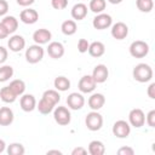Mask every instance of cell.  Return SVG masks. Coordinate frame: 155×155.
<instances>
[{
	"label": "cell",
	"instance_id": "6da1fadb",
	"mask_svg": "<svg viewBox=\"0 0 155 155\" xmlns=\"http://www.w3.org/2000/svg\"><path fill=\"white\" fill-rule=\"evenodd\" d=\"M132 75H133V79L136 81L144 84V82H148L153 79V69L147 63H139L133 68Z\"/></svg>",
	"mask_w": 155,
	"mask_h": 155
},
{
	"label": "cell",
	"instance_id": "7a4b0ae2",
	"mask_svg": "<svg viewBox=\"0 0 155 155\" xmlns=\"http://www.w3.org/2000/svg\"><path fill=\"white\" fill-rule=\"evenodd\" d=\"M44 53L45 51L41 47V45H38V44L30 45L25 50V61L30 64H36L44 58Z\"/></svg>",
	"mask_w": 155,
	"mask_h": 155
},
{
	"label": "cell",
	"instance_id": "3957f363",
	"mask_svg": "<svg viewBox=\"0 0 155 155\" xmlns=\"http://www.w3.org/2000/svg\"><path fill=\"white\" fill-rule=\"evenodd\" d=\"M85 125L92 132L99 131L102 128V126H103V116L98 113V110H92L91 113H88L86 115Z\"/></svg>",
	"mask_w": 155,
	"mask_h": 155
},
{
	"label": "cell",
	"instance_id": "277c9868",
	"mask_svg": "<svg viewBox=\"0 0 155 155\" xmlns=\"http://www.w3.org/2000/svg\"><path fill=\"white\" fill-rule=\"evenodd\" d=\"M149 53V45L143 40H136L130 45V54L134 58H143Z\"/></svg>",
	"mask_w": 155,
	"mask_h": 155
},
{
	"label": "cell",
	"instance_id": "5b68a950",
	"mask_svg": "<svg viewBox=\"0 0 155 155\" xmlns=\"http://www.w3.org/2000/svg\"><path fill=\"white\" fill-rule=\"evenodd\" d=\"M53 119L54 121L61 125V126H67L70 124V120H71V115H70V111L67 107H57L53 109Z\"/></svg>",
	"mask_w": 155,
	"mask_h": 155
},
{
	"label": "cell",
	"instance_id": "8992f818",
	"mask_svg": "<svg viewBox=\"0 0 155 155\" xmlns=\"http://www.w3.org/2000/svg\"><path fill=\"white\" fill-rule=\"evenodd\" d=\"M128 124L136 128H140L145 124V114L142 109L134 108L128 113Z\"/></svg>",
	"mask_w": 155,
	"mask_h": 155
},
{
	"label": "cell",
	"instance_id": "52a82bcc",
	"mask_svg": "<svg viewBox=\"0 0 155 155\" xmlns=\"http://www.w3.org/2000/svg\"><path fill=\"white\" fill-rule=\"evenodd\" d=\"M131 133V125L125 120H117L113 125V134L117 138H127Z\"/></svg>",
	"mask_w": 155,
	"mask_h": 155
},
{
	"label": "cell",
	"instance_id": "ba28073f",
	"mask_svg": "<svg viewBox=\"0 0 155 155\" xmlns=\"http://www.w3.org/2000/svg\"><path fill=\"white\" fill-rule=\"evenodd\" d=\"M113 24V18L108 13H97V16L93 18L92 21V25L94 29L97 30H103V29H107L109 27H111Z\"/></svg>",
	"mask_w": 155,
	"mask_h": 155
},
{
	"label": "cell",
	"instance_id": "9c48e42d",
	"mask_svg": "<svg viewBox=\"0 0 155 155\" xmlns=\"http://www.w3.org/2000/svg\"><path fill=\"white\" fill-rule=\"evenodd\" d=\"M96 86H97V82L94 81L92 75H84L79 80V84H78L79 91L81 93H91V92L94 91Z\"/></svg>",
	"mask_w": 155,
	"mask_h": 155
},
{
	"label": "cell",
	"instance_id": "30bf717a",
	"mask_svg": "<svg viewBox=\"0 0 155 155\" xmlns=\"http://www.w3.org/2000/svg\"><path fill=\"white\" fill-rule=\"evenodd\" d=\"M110 34L114 39L116 40H124L127 38L128 35V27L126 23L124 22H116L115 24L111 25V29H110Z\"/></svg>",
	"mask_w": 155,
	"mask_h": 155
},
{
	"label": "cell",
	"instance_id": "8fae6325",
	"mask_svg": "<svg viewBox=\"0 0 155 155\" xmlns=\"http://www.w3.org/2000/svg\"><path fill=\"white\" fill-rule=\"evenodd\" d=\"M67 104L73 110H80L85 104V98H84V96L81 93L71 92L67 97Z\"/></svg>",
	"mask_w": 155,
	"mask_h": 155
},
{
	"label": "cell",
	"instance_id": "7c38bea8",
	"mask_svg": "<svg viewBox=\"0 0 155 155\" xmlns=\"http://www.w3.org/2000/svg\"><path fill=\"white\" fill-rule=\"evenodd\" d=\"M109 76V70L107 68V65L104 64H97L94 68H93V71H92V78L94 79V81L97 84H103L107 81Z\"/></svg>",
	"mask_w": 155,
	"mask_h": 155
},
{
	"label": "cell",
	"instance_id": "4fadbf2b",
	"mask_svg": "<svg viewBox=\"0 0 155 155\" xmlns=\"http://www.w3.org/2000/svg\"><path fill=\"white\" fill-rule=\"evenodd\" d=\"M19 105H21V109L25 113H29V111H33L35 108H36V99L33 94H22L21 96V99H19Z\"/></svg>",
	"mask_w": 155,
	"mask_h": 155
},
{
	"label": "cell",
	"instance_id": "5bb4252c",
	"mask_svg": "<svg viewBox=\"0 0 155 155\" xmlns=\"http://www.w3.org/2000/svg\"><path fill=\"white\" fill-rule=\"evenodd\" d=\"M7 46H8L10 51H12V52H19V51H22L25 47V40H24V38L22 35L16 34V35H12L8 39Z\"/></svg>",
	"mask_w": 155,
	"mask_h": 155
},
{
	"label": "cell",
	"instance_id": "9a60e30c",
	"mask_svg": "<svg viewBox=\"0 0 155 155\" xmlns=\"http://www.w3.org/2000/svg\"><path fill=\"white\" fill-rule=\"evenodd\" d=\"M47 53L53 59L62 58L63 54H64V46H63V44L59 42V41H52V42H50L48 46H47Z\"/></svg>",
	"mask_w": 155,
	"mask_h": 155
},
{
	"label": "cell",
	"instance_id": "2e32d148",
	"mask_svg": "<svg viewBox=\"0 0 155 155\" xmlns=\"http://www.w3.org/2000/svg\"><path fill=\"white\" fill-rule=\"evenodd\" d=\"M19 19L24 24H34L39 19V13L34 8H25L19 13Z\"/></svg>",
	"mask_w": 155,
	"mask_h": 155
},
{
	"label": "cell",
	"instance_id": "e0dca14e",
	"mask_svg": "<svg viewBox=\"0 0 155 155\" xmlns=\"http://www.w3.org/2000/svg\"><path fill=\"white\" fill-rule=\"evenodd\" d=\"M52 38V34L48 29H45V28H41V29H38L33 33V40L35 41V44L38 45H45L47 44Z\"/></svg>",
	"mask_w": 155,
	"mask_h": 155
},
{
	"label": "cell",
	"instance_id": "ac0fdd59",
	"mask_svg": "<svg viewBox=\"0 0 155 155\" xmlns=\"http://www.w3.org/2000/svg\"><path fill=\"white\" fill-rule=\"evenodd\" d=\"M88 107L92 109V110H99L101 108H103V105L105 104V97L104 94L102 93H92L90 97H88Z\"/></svg>",
	"mask_w": 155,
	"mask_h": 155
},
{
	"label": "cell",
	"instance_id": "d6986e66",
	"mask_svg": "<svg viewBox=\"0 0 155 155\" xmlns=\"http://www.w3.org/2000/svg\"><path fill=\"white\" fill-rule=\"evenodd\" d=\"M15 115L11 108L1 107L0 108V126H10L13 122Z\"/></svg>",
	"mask_w": 155,
	"mask_h": 155
},
{
	"label": "cell",
	"instance_id": "ffe728a7",
	"mask_svg": "<svg viewBox=\"0 0 155 155\" xmlns=\"http://www.w3.org/2000/svg\"><path fill=\"white\" fill-rule=\"evenodd\" d=\"M70 13L75 21H81L87 16V6L84 2H78L73 6Z\"/></svg>",
	"mask_w": 155,
	"mask_h": 155
},
{
	"label": "cell",
	"instance_id": "44dd1931",
	"mask_svg": "<svg viewBox=\"0 0 155 155\" xmlns=\"http://www.w3.org/2000/svg\"><path fill=\"white\" fill-rule=\"evenodd\" d=\"M87 51H88L90 56H92V57H94V58H98V57H102V56L104 54V52H105V46H104V44L101 42V41H93V42L90 44Z\"/></svg>",
	"mask_w": 155,
	"mask_h": 155
},
{
	"label": "cell",
	"instance_id": "7402d4cb",
	"mask_svg": "<svg viewBox=\"0 0 155 155\" xmlns=\"http://www.w3.org/2000/svg\"><path fill=\"white\" fill-rule=\"evenodd\" d=\"M87 151L91 155H103L105 153V147H104L103 142L94 139V140H91L90 142L88 148H87Z\"/></svg>",
	"mask_w": 155,
	"mask_h": 155
},
{
	"label": "cell",
	"instance_id": "603a6c76",
	"mask_svg": "<svg viewBox=\"0 0 155 155\" xmlns=\"http://www.w3.org/2000/svg\"><path fill=\"white\" fill-rule=\"evenodd\" d=\"M1 23L4 24V27L7 29V31L10 34L15 33L18 28V19L15 16H4Z\"/></svg>",
	"mask_w": 155,
	"mask_h": 155
},
{
	"label": "cell",
	"instance_id": "cb8c5ba5",
	"mask_svg": "<svg viewBox=\"0 0 155 155\" xmlns=\"http://www.w3.org/2000/svg\"><path fill=\"white\" fill-rule=\"evenodd\" d=\"M61 29H62V33H63L64 35L70 36V35H74V34L76 33L78 25H76V22H75V21H73V19H67V21H64V22L62 23Z\"/></svg>",
	"mask_w": 155,
	"mask_h": 155
},
{
	"label": "cell",
	"instance_id": "d4e9b609",
	"mask_svg": "<svg viewBox=\"0 0 155 155\" xmlns=\"http://www.w3.org/2000/svg\"><path fill=\"white\" fill-rule=\"evenodd\" d=\"M0 99L4 103H13L17 99V96L10 88V86H5L0 90Z\"/></svg>",
	"mask_w": 155,
	"mask_h": 155
},
{
	"label": "cell",
	"instance_id": "484cf974",
	"mask_svg": "<svg viewBox=\"0 0 155 155\" xmlns=\"http://www.w3.org/2000/svg\"><path fill=\"white\" fill-rule=\"evenodd\" d=\"M53 85H54V88L57 91L64 92V91H68L70 88V80L65 76H57L53 81Z\"/></svg>",
	"mask_w": 155,
	"mask_h": 155
},
{
	"label": "cell",
	"instance_id": "4316f807",
	"mask_svg": "<svg viewBox=\"0 0 155 155\" xmlns=\"http://www.w3.org/2000/svg\"><path fill=\"white\" fill-rule=\"evenodd\" d=\"M10 88L13 91V93L18 97V96H22L23 93H24V91H25V82L23 81V80H21V79H15V80H12L11 82H10Z\"/></svg>",
	"mask_w": 155,
	"mask_h": 155
},
{
	"label": "cell",
	"instance_id": "83f0119b",
	"mask_svg": "<svg viewBox=\"0 0 155 155\" xmlns=\"http://www.w3.org/2000/svg\"><path fill=\"white\" fill-rule=\"evenodd\" d=\"M54 107H56V105H53L52 103H50L48 101H46V99L42 98V97H41V99L39 101V103L36 104V108H38L39 113L42 114V115H48L51 111H53Z\"/></svg>",
	"mask_w": 155,
	"mask_h": 155
},
{
	"label": "cell",
	"instance_id": "f1b7e54d",
	"mask_svg": "<svg viewBox=\"0 0 155 155\" xmlns=\"http://www.w3.org/2000/svg\"><path fill=\"white\" fill-rule=\"evenodd\" d=\"M42 98H45L46 101H48L53 105H57L58 102L61 101V96H59V93H58L57 90H46L42 93Z\"/></svg>",
	"mask_w": 155,
	"mask_h": 155
},
{
	"label": "cell",
	"instance_id": "f546056e",
	"mask_svg": "<svg viewBox=\"0 0 155 155\" xmlns=\"http://www.w3.org/2000/svg\"><path fill=\"white\" fill-rule=\"evenodd\" d=\"M107 7V1L105 0H91L88 8L94 12V13H102Z\"/></svg>",
	"mask_w": 155,
	"mask_h": 155
},
{
	"label": "cell",
	"instance_id": "4dcf8cb0",
	"mask_svg": "<svg viewBox=\"0 0 155 155\" xmlns=\"http://www.w3.org/2000/svg\"><path fill=\"white\" fill-rule=\"evenodd\" d=\"M136 6L140 12H150L154 7V1L153 0H136Z\"/></svg>",
	"mask_w": 155,
	"mask_h": 155
},
{
	"label": "cell",
	"instance_id": "1f68e13d",
	"mask_svg": "<svg viewBox=\"0 0 155 155\" xmlns=\"http://www.w3.org/2000/svg\"><path fill=\"white\" fill-rule=\"evenodd\" d=\"M13 76V68L11 65L0 67V82H6Z\"/></svg>",
	"mask_w": 155,
	"mask_h": 155
},
{
	"label": "cell",
	"instance_id": "d6a6232c",
	"mask_svg": "<svg viewBox=\"0 0 155 155\" xmlns=\"http://www.w3.org/2000/svg\"><path fill=\"white\" fill-rule=\"evenodd\" d=\"M8 155H23L25 153L24 147L21 143H11L6 149Z\"/></svg>",
	"mask_w": 155,
	"mask_h": 155
},
{
	"label": "cell",
	"instance_id": "836d02e7",
	"mask_svg": "<svg viewBox=\"0 0 155 155\" xmlns=\"http://www.w3.org/2000/svg\"><path fill=\"white\" fill-rule=\"evenodd\" d=\"M51 6L54 10H64L68 6V0H51Z\"/></svg>",
	"mask_w": 155,
	"mask_h": 155
},
{
	"label": "cell",
	"instance_id": "e575fe53",
	"mask_svg": "<svg viewBox=\"0 0 155 155\" xmlns=\"http://www.w3.org/2000/svg\"><path fill=\"white\" fill-rule=\"evenodd\" d=\"M88 46H90V42H88L86 39H80V40L78 41V51H79L80 53L87 52Z\"/></svg>",
	"mask_w": 155,
	"mask_h": 155
},
{
	"label": "cell",
	"instance_id": "d590c367",
	"mask_svg": "<svg viewBox=\"0 0 155 155\" xmlns=\"http://www.w3.org/2000/svg\"><path fill=\"white\" fill-rule=\"evenodd\" d=\"M145 122L150 127H155V110H150L145 115Z\"/></svg>",
	"mask_w": 155,
	"mask_h": 155
},
{
	"label": "cell",
	"instance_id": "8d00e7d4",
	"mask_svg": "<svg viewBox=\"0 0 155 155\" xmlns=\"http://www.w3.org/2000/svg\"><path fill=\"white\" fill-rule=\"evenodd\" d=\"M117 154L119 155H133L134 150L131 147H122V148H120L117 150Z\"/></svg>",
	"mask_w": 155,
	"mask_h": 155
},
{
	"label": "cell",
	"instance_id": "74e56055",
	"mask_svg": "<svg viewBox=\"0 0 155 155\" xmlns=\"http://www.w3.org/2000/svg\"><path fill=\"white\" fill-rule=\"evenodd\" d=\"M8 11V2L6 0H0V16H6Z\"/></svg>",
	"mask_w": 155,
	"mask_h": 155
},
{
	"label": "cell",
	"instance_id": "f35d334b",
	"mask_svg": "<svg viewBox=\"0 0 155 155\" xmlns=\"http://www.w3.org/2000/svg\"><path fill=\"white\" fill-rule=\"evenodd\" d=\"M7 56H8L7 48H5L4 46H0V64H2V63H5V62H6Z\"/></svg>",
	"mask_w": 155,
	"mask_h": 155
},
{
	"label": "cell",
	"instance_id": "ab89813d",
	"mask_svg": "<svg viewBox=\"0 0 155 155\" xmlns=\"http://www.w3.org/2000/svg\"><path fill=\"white\" fill-rule=\"evenodd\" d=\"M87 154V149H85L84 147H76L71 150V155H85Z\"/></svg>",
	"mask_w": 155,
	"mask_h": 155
},
{
	"label": "cell",
	"instance_id": "60d3db41",
	"mask_svg": "<svg viewBox=\"0 0 155 155\" xmlns=\"http://www.w3.org/2000/svg\"><path fill=\"white\" fill-rule=\"evenodd\" d=\"M147 93H148V97H149V98L155 99V82H151V84L149 85Z\"/></svg>",
	"mask_w": 155,
	"mask_h": 155
},
{
	"label": "cell",
	"instance_id": "b9f144b4",
	"mask_svg": "<svg viewBox=\"0 0 155 155\" xmlns=\"http://www.w3.org/2000/svg\"><path fill=\"white\" fill-rule=\"evenodd\" d=\"M8 35H10V33H8V31H7V29L4 27V24L0 22V40L6 39Z\"/></svg>",
	"mask_w": 155,
	"mask_h": 155
},
{
	"label": "cell",
	"instance_id": "7bdbcfd3",
	"mask_svg": "<svg viewBox=\"0 0 155 155\" xmlns=\"http://www.w3.org/2000/svg\"><path fill=\"white\" fill-rule=\"evenodd\" d=\"M16 1H17V4L19 6H23V7L30 6V5H33L35 2V0H16Z\"/></svg>",
	"mask_w": 155,
	"mask_h": 155
},
{
	"label": "cell",
	"instance_id": "ee69618b",
	"mask_svg": "<svg viewBox=\"0 0 155 155\" xmlns=\"http://www.w3.org/2000/svg\"><path fill=\"white\" fill-rule=\"evenodd\" d=\"M5 149H6V143H5V140H4V139H1V138H0V154H1V153H4V151H5Z\"/></svg>",
	"mask_w": 155,
	"mask_h": 155
},
{
	"label": "cell",
	"instance_id": "f6af8a7d",
	"mask_svg": "<svg viewBox=\"0 0 155 155\" xmlns=\"http://www.w3.org/2000/svg\"><path fill=\"white\" fill-rule=\"evenodd\" d=\"M47 154H58V155H61L62 151H59V150H48Z\"/></svg>",
	"mask_w": 155,
	"mask_h": 155
},
{
	"label": "cell",
	"instance_id": "bcb514c9",
	"mask_svg": "<svg viewBox=\"0 0 155 155\" xmlns=\"http://www.w3.org/2000/svg\"><path fill=\"white\" fill-rule=\"evenodd\" d=\"M110 4H113V5H117V4H120V2H122V0H108Z\"/></svg>",
	"mask_w": 155,
	"mask_h": 155
}]
</instances>
